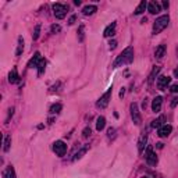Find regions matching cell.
Returning <instances> with one entry per match:
<instances>
[{"label": "cell", "instance_id": "obj_39", "mask_svg": "<svg viewBox=\"0 0 178 178\" xmlns=\"http://www.w3.org/2000/svg\"><path fill=\"white\" fill-rule=\"evenodd\" d=\"M174 75H175V77H177V78H178V67H177V68L174 70Z\"/></svg>", "mask_w": 178, "mask_h": 178}, {"label": "cell", "instance_id": "obj_10", "mask_svg": "<svg viewBox=\"0 0 178 178\" xmlns=\"http://www.w3.org/2000/svg\"><path fill=\"white\" fill-rule=\"evenodd\" d=\"M146 142H148V134L142 132L141 136H139V141H138V152H139V153L143 152V148L146 146Z\"/></svg>", "mask_w": 178, "mask_h": 178}, {"label": "cell", "instance_id": "obj_8", "mask_svg": "<svg viewBox=\"0 0 178 178\" xmlns=\"http://www.w3.org/2000/svg\"><path fill=\"white\" fill-rule=\"evenodd\" d=\"M170 82H171V78L170 77H159V79H157V88H159L160 91H164L167 86L170 85Z\"/></svg>", "mask_w": 178, "mask_h": 178}, {"label": "cell", "instance_id": "obj_7", "mask_svg": "<svg viewBox=\"0 0 178 178\" xmlns=\"http://www.w3.org/2000/svg\"><path fill=\"white\" fill-rule=\"evenodd\" d=\"M130 109H131V118H132L134 124L139 125V124H141V114H139L138 104H136V103H131Z\"/></svg>", "mask_w": 178, "mask_h": 178}, {"label": "cell", "instance_id": "obj_4", "mask_svg": "<svg viewBox=\"0 0 178 178\" xmlns=\"http://www.w3.org/2000/svg\"><path fill=\"white\" fill-rule=\"evenodd\" d=\"M112 93H113V86H110L109 89H107V92H106V93L103 95V96L100 97L99 100H97L96 106L99 107V109H104V107H107V104H109L110 99H112Z\"/></svg>", "mask_w": 178, "mask_h": 178}, {"label": "cell", "instance_id": "obj_40", "mask_svg": "<svg viewBox=\"0 0 178 178\" xmlns=\"http://www.w3.org/2000/svg\"><path fill=\"white\" fill-rule=\"evenodd\" d=\"M142 178H148V177H142Z\"/></svg>", "mask_w": 178, "mask_h": 178}, {"label": "cell", "instance_id": "obj_32", "mask_svg": "<svg viewBox=\"0 0 178 178\" xmlns=\"http://www.w3.org/2000/svg\"><path fill=\"white\" fill-rule=\"evenodd\" d=\"M79 40H81V42L84 40V27H82V25L79 27Z\"/></svg>", "mask_w": 178, "mask_h": 178}, {"label": "cell", "instance_id": "obj_20", "mask_svg": "<svg viewBox=\"0 0 178 178\" xmlns=\"http://www.w3.org/2000/svg\"><path fill=\"white\" fill-rule=\"evenodd\" d=\"M146 9H148V3H146V2H141V3H139V6L136 7V10H135V15L142 14V13L145 11Z\"/></svg>", "mask_w": 178, "mask_h": 178}, {"label": "cell", "instance_id": "obj_3", "mask_svg": "<svg viewBox=\"0 0 178 178\" xmlns=\"http://www.w3.org/2000/svg\"><path fill=\"white\" fill-rule=\"evenodd\" d=\"M53 11H55V17L57 20H63L66 17L67 11H68V7L66 4H61V3H55L53 4Z\"/></svg>", "mask_w": 178, "mask_h": 178}, {"label": "cell", "instance_id": "obj_38", "mask_svg": "<svg viewBox=\"0 0 178 178\" xmlns=\"http://www.w3.org/2000/svg\"><path fill=\"white\" fill-rule=\"evenodd\" d=\"M163 7L164 9H169V2H163Z\"/></svg>", "mask_w": 178, "mask_h": 178}, {"label": "cell", "instance_id": "obj_13", "mask_svg": "<svg viewBox=\"0 0 178 178\" xmlns=\"http://www.w3.org/2000/svg\"><path fill=\"white\" fill-rule=\"evenodd\" d=\"M116 22H112L110 25H107L106 27V29H104V32H103V35H104V38H110V36H113L116 33Z\"/></svg>", "mask_w": 178, "mask_h": 178}, {"label": "cell", "instance_id": "obj_17", "mask_svg": "<svg viewBox=\"0 0 178 178\" xmlns=\"http://www.w3.org/2000/svg\"><path fill=\"white\" fill-rule=\"evenodd\" d=\"M96 10H97V7L93 6V4H91V6H85L84 9H82V13H84L85 15H92Z\"/></svg>", "mask_w": 178, "mask_h": 178}, {"label": "cell", "instance_id": "obj_6", "mask_svg": "<svg viewBox=\"0 0 178 178\" xmlns=\"http://www.w3.org/2000/svg\"><path fill=\"white\" fill-rule=\"evenodd\" d=\"M53 152H55L57 156H64L67 152V145L63 141H56L53 143Z\"/></svg>", "mask_w": 178, "mask_h": 178}, {"label": "cell", "instance_id": "obj_23", "mask_svg": "<svg viewBox=\"0 0 178 178\" xmlns=\"http://www.w3.org/2000/svg\"><path fill=\"white\" fill-rule=\"evenodd\" d=\"M163 121H164V117H159L157 120L152 121V128H160V127H163Z\"/></svg>", "mask_w": 178, "mask_h": 178}, {"label": "cell", "instance_id": "obj_28", "mask_svg": "<svg viewBox=\"0 0 178 178\" xmlns=\"http://www.w3.org/2000/svg\"><path fill=\"white\" fill-rule=\"evenodd\" d=\"M88 149H89V146H88V145H86V146H85V148H84V149H82V150H79V152H78V153H77V154H75V157H74V160H78V159H81V157H82V154H84V153H85V152H86V150H88Z\"/></svg>", "mask_w": 178, "mask_h": 178}, {"label": "cell", "instance_id": "obj_30", "mask_svg": "<svg viewBox=\"0 0 178 178\" xmlns=\"http://www.w3.org/2000/svg\"><path fill=\"white\" fill-rule=\"evenodd\" d=\"M61 31V27L59 24H53L51 25V32L53 33H57V32H60Z\"/></svg>", "mask_w": 178, "mask_h": 178}, {"label": "cell", "instance_id": "obj_9", "mask_svg": "<svg viewBox=\"0 0 178 178\" xmlns=\"http://www.w3.org/2000/svg\"><path fill=\"white\" fill-rule=\"evenodd\" d=\"M171 131H172L171 125H169V124H164L163 127L159 128V136H160V138H167V136L171 134Z\"/></svg>", "mask_w": 178, "mask_h": 178}, {"label": "cell", "instance_id": "obj_11", "mask_svg": "<svg viewBox=\"0 0 178 178\" xmlns=\"http://www.w3.org/2000/svg\"><path fill=\"white\" fill-rule=\"evenodd\" d=\"M161 103H163V97L161 96H156L152 102V110L153 113H159L160 109H161Z\"/></svg>", "mask_w": 178, "mask_h": 178}, {"label": "cell", "instance_id": "obj_37", "mask_svg": "<svg viewBox=\"0 0 178 178\" xmlns=\"http://www.w3.org/2000/svg\"><path fill=\"white\" fill-rule=\"evenodd\" d=\"M124 93H125V89L123 88V89L120 91V97H124Z\"/></svg>", "mask_w": 178, "mask_h": 178}, {"label": "cell", "instance_id": "obj_15", "mask_svg": "<svg viewBox=\"0 0 178 178\" xmlns=\"http://www.w3.org/2000/svg\"><path fill=\"white\" fill-rule=\"evenodd\" d=\"M9 82L10 84H18L20 82V77H18V74H17V70L15 68L9 74Z\"/></svg>", "mask_w": 178, "mask_h": 178}, {"label": "cell", "instance_id": "obj_35", "mask_svg": "<svg viewBox=\"0 0 178 178\" xmlns=\"http://www.w3.org/2000/svg\"><path fill=\"white\" fill-rule=\"evenodd\" d=\"M177 104H178V97H174V99H172V102H171V107H175Z\"/></svg>", "mask_w": 178, "mask_h": 178}, {"label": "cell", "instance_id": "obj_24", "mask_svg": "<svg viewBox=\"0 0 178 178\" xmlns=\"http://www.w3.org/2000/svg\"><path fill=\"white\" fill-rule=\"evenodd\" d=\"M159 71H160V67H154V68H153V71H152V73H150V75H149V79H148V82H149V84H152V82H153L154 77L157 75V73H159Z\"/></svg>", "mask_w": 178, "mask_h": 178}, {"label": "cell", "instance_id": "obj_29", "mask_svg": "<svg viewBox=\"0 0 178 178\" xmlns=\"http://www.w3.org/2000/svg\"><path fill=\"white\" fill-rule=\"evenodd\" d=\"M91 134H92V130H91L89 127H86L84 131H82V136H84V138H88V136H91Z\"/></svg>", "mask_w": 178, "mask_h": 178}, {"label": "cell", "instance_id": "obj_27", "mask_svg": "<svg viewBox=\"0 0 178 178\" xmlns=\"http://www.w3.org/2000/svg\"><path fill=\"white\" fill-rule=\"evenodd\" d=\"M39 33H40V25L38 24L36 27H35V31H33V35H32V38H33V40H36L38 38H39Z\"/></svg>", "mask_w": 178, "mask_h": 178}, {"label": "cell", "instance_id": "obj_36", "mask_svg": "<svg viewBox=\"0 0 178 178\" xmlns=\"http://www.w3.org/2000/svg\"><path fill=\"white\" fill-rule=\"evenodd\" d=\"M114 132H116V130H114V128H109V131H107V134H109V136L114 135Z\"/></svg>", "mask_w": 178, "mask_h": 178}, {"label": "cell", "instance_id": "obj_34", "mask_svg": "<svg viewBox=\"0 0 178 178\" xmlns=\"http://www.w3.org/2000/svg\"><path fill=\"white\" fill-rule=\"evenodd\" d=\"M75 20H77V15H73V17H71V18L68 20V24H70V25H73L74 22H75Z\"/></svg>", "mask_w": 178, "mask_h": 178}, {"label": "cell", "instance_id": "obj_18", "mask_svg": "<svg viewBox=\"0 0 178 178\" xmlns=\"http://www.w3.org/2000/svg\"><path fill=\"white\" fill-rule=\"evenodd\" d=\"M164 53H166V45H160L159 47L156 49V51H154V56H156L157 59H161L164 56Z\"/></svg>", "mask_w": 178, "mask_h": 178}, {"label": "cell", "instance_id": "obj_31", "mask_svg": "<svg viewBox=\"0 0 178 178\" xmlns=\"http://www.w3.org/2000/svg\"><path fill=\"white\" fill-rule=\"evenodd\" d=\"M170 91L172 92V93H178V84H174L171 88H170Z\"/></svg>", "mask_w": 178, "mask_h": 178}, {"label": "cell", "instance_id": "obj_25", "mask_svg": "<svg viewBox=\"0 0 178 178\" xmlns=\"http://www.w3.org/2000/svg\"><path fill=\"white\" fill-rule=\"evenodd\" d=\"M10 143H11V136L7 135V136H6V139H4V146H3V150H4V152H9V149H10Z\"/></svg>", "mask_w": 178, "mask_h": 178}, {"label": "cell", "instance_id": "obj_33", "mask_svg": "<svg viewBox=\"0 0 178 178\" xmlns=\"http://www.w3.org/2000/svg\"><path fill=\"white\" fill-rule=\"evenodd\" d=\"M109 47H110V50H114L116 49V46H117V42H116V40H110V43H109Z\"/></svg>", "mask_w": 178, "mask_h": 178}, {"label": "cell", "instance_id": "obj_22", "mask_svg": "<svg viewBox=\"0 0 178 178\" xmlns=\"http://www.w3.org/2000/svg\"><path fill=\"white\" fill-rule=\"evenodd\" d=\"M61 109H63V106H61L60 103H56V104L51 106L49 112H50V114H57V113L61 112Z\"/></svg>", "mask_w": 178, "mask_h": 178}, {"label": "cell", "instance_id": "obj_12", "mask_svg": "<svg viewBox=\"0 0 178 178\" xmlns=\"http://www.w3.org/2000/svg\"><path fill=\"white\" fill-rule=\"evenodd\" d=\"M40 60H42V57H40V53H39V51H36V53H35V56H33V57L29 60V63H28V67H29V68L38 67V66H39L38 63H40Z\"/></svg>", "mask_w": 178, "mask_h": 178}, {"label": "cell", "instance_id": "obj_21", "mask_svg": "<svg viewBox=\"0 0 178 178\" xmlns=\"http://www.w3.org/2000/svg\"><path fill=\"white\" fill-rule=\"evenodd\" d=\"M22 50H24V39H22L21 36L18 38V46H17V51H15V56L17 57H20L22 53Z\"/></svg>", "mask_w": 178, "mask_h": 178}, {"label": "cell", "instance_id": "obj_26", "mask_svg": "<svg viewBox=\"0 0 178 178\" xmlns=\"http://www.w3.org/2000/svg\"><path fill=\"white\" fill-rule=\"evenodd\" d=\"M45 68H46V60H40V63H39V66H38V71H39V74H43V71H45Z\"/></svg>", "mask_w": 178, "mask_h": 178}, {"label": "cell", "instance_id": "obj_16", "mask_svg": "<svg viewBox=\"0 0 178 178\" xmlns=\"http://www.w3.org/2000/svg\"><path fill=\"white\" fill-rule=\"evenodd\" d=\"M3 178H15V171H14V167L9 166L6 170L3 171Z\"/></svg>", "mask_w": 178, "mask_h": 178}, {"label": "cell", "instance_id": "obj_14", "mask_svg": "<svg viewBox=\"0 0 178 178\" xmlns=\"http://www.w3.org/2000/svg\"><path fill=\"white\" fill-rule=\"evenodd\" d=\"M148 10H149L150 14H157V13L161 11L160 4L157 3V2H150V3H148Z\"/></svg>", "mask_w": 178, "mask_h": 178}, {"label": "cell", "instance_id": "obj_5", "mask_svg": "<svg viewBox=\"0 0 178 178\" xmlns=\"http://www.w3.org/2000/svg\"><path fill=\"white\" fill-rule=\"evenodd\" d=\"M145 159H146V163H148L149 166H156V164H157V156H156V153L153 152L152 146H148V149H146Z\"/></svg>", "mask_w": 178, "mask_h": 178}, {"label": "cell", "instance_id": "obj_19", "mask_svg": "<svg viewBox=\"0 0 178 178\" xmlns=\"http://www.w3.org/2000/svg\"><path fill=\"white\" fill-rule=\"evenodd\" d=\"M104 127H106V118L104 117H97V120H96V130L97 131H102Z\"/></svg>", "mask_w": 178, "mask_h": 178}, {"label": "cell", "instance_id": "obj_1", "mask_svg": "<svg viewBox=\"0 0 178 178\" xmlns=\"http://www.w3.org/2000/svg\"><path fill=\"white\" fill-rule=\"evenodd\" d=\"M132 60H134V49L131 47V46H128L127 49H124L120 55L117 56V59H116V61H114L113 66L117 68V67L125 66V64H131Z\"/></svg>", "mask_w": 178, "mask_h": 178}, {"label": "cell", "instance_id": "obj_2", "mask_svg": "<svg viewBox=\"0 0 178 178\" xmlns=\"http://www.w3.org/2000/svg\"><path fill=\"white\" fill-rule=\"evenodd\" d=\"M169 21H170L169 15H161V17H159V18L154 21V25H153V35H157V33H160L164 28H167Z\"/></svg>", "mask_w": 178, "mask_h": 178}]
</instances>
